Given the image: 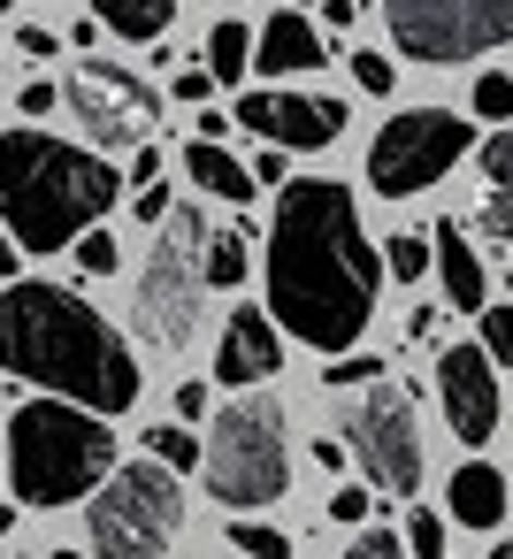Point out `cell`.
I'll return each instance as SVG.
<instances>
[{"instance_id":"obj_1","label":"cell","mask_w":513,"mask_h":559,"mask_svg":"<svg viewBox=\"0 0 513 559\" xmlns=\"http://www.w3.org/2000/svg\"><path fill=\"white\" fill-rule=\"evenodd\" d=\"M375 284H383V253L360 230V207L337 177H291L276 200V230H269V307L276 322L330 353H353L368 314H375Z\"/></svg>"},{"instance_id":"obj_2","label":"cell","mask_w":513,"mask_h":559,"mask_svg":"<svg viewBox=\"0 0 513 559\" xmlns=\"http://www.w3.org/2000/svg\"><path fill=\"white\" fill-rule=\"evenodd\" d=\"M0 368L16 383H39V391L85 406V414L139 406V360H131L123 330L62 284L0 292Z\"/></svg>"},{"instance_id":"obj_3","label":"cell","mask_w":513,"mask_h":559,"mask_svg":"<svg viewBox=\"0 0 513 559\" xmlns=\"http://www.w3.org/2000/svg\"><path fill=\"white\" fill-rule=\"evenodd\" d=\"M116 207V169L47 131H0V230L24 253H62Z\"/></svg>"},{"instance_id":"obj_4","label":"cell","mask_w":513,"mask_h":559,"mask_svg":"<svg viewBox=\"0 0 513 559\" xmlns=\"http://www.w3.org/2000/svg\"><path fill=\"white\" fill-rule=\"evenodd\" d=\"M0 460L32 506H77L85 490L100 498V483L116 475V429L108 414H85L70 399H32L0 437Z\"/></svg>"},{"instance_id":"obj_5","label":"cell","mask_w":513,"mask_h":559,"mask_svg":"<svg viewBox=\"0 0 513 559\" xmlns=\"http://www.w3.org/2000/svg\"><path fill=\"white\" fill-rule=\"evenodd\" d=\"M291 490V452H284V406L269 391L253 399H230L215 414V437H207V498L230 506V513H253V506H276Z\"/></svg>"},{"instance_id":"obj_6","label":"cell","mask_w":513,"mask_h":559,"mask_svg":"<svg viewBox=\"0 0 513 559\" xmlns=\"http://www.w3.org/2000/svg\"><path fill=\"white\" fill-rule=\"evenodd\" d=\"M200 299H207V215L200 207H169L146 276H139V330L146 345H192L200 330Z\"/></svg>"},{"instance_id":"obj_7","label":"cell","mask_w":513,"mask_h":559,"mask_svg":"<svg viewBox=\"0 0 513 559\" xmlns=\"http://www.w3.org/2000/svg\"><path fill=\"white\" fill-rule=\"evenodd\" d=\"M177 521H184V490H177V475H169L162 460L116 467V475L100 483L93 513H85L100 559H162L169 536H177Z\"/></svg>"},{"instance_id":"obj_8","label":"cell","mask_w":513,"mask_h":559,"mask_svg":"<svg viewBox=\"0 0 513 559\" xmlns=\"http://www.w3.org/2000/svg\"><path fill=\"white\" fill-rule=\"evenodd\" d=\"M467 146H475V123H460L452 108H406V116H391V123L368 139V185H375L383 200H414V192H429Z\"/></svg>"},{"instance_id":"obj_9","label":"cell","mask_w":513,"mask_h":559,"mask_svg":"<svg viewBox=\"0 0 513 559\" xmlns=\"http://www.w3.org/2000/svg\"><path fill=\"white\" fill-rule=\"evenodd\" d=\"M383 24L414 62H467L513 39V0H383Z\"/></svg>"},{"instance_id":"obj_10","label":"cell","mask_w":513,"mask_h":559,"mask_svg":"<svg viewBox=\"0 0 513 559\" xmlns=\"http://www.w3.org/2000/svg\"><path fill=\"white\" fill-rule=\"evenodd\" d=\"M62 108L85 123L93 146H154V116H162L154 85L123 62H77L62 78Z\"/></svg>"},{"instance_id":"obj_11","label":"cell","mask_w":513,"mask_h":559,"mask_svg":"<svg viewBox=\"0 0 513 559\" xmlns=\"http://www.w3.org/2000/svg\"><path fill=\"white\" fill-rule=\"evenodd\" d=\"M345 444H353V460L368 467L375 490H414L421 483V429H414V406H406L398 383H375L368 399H353Z\"/></svg>"},{"instance_id":"obj_12","label":"cell","mask_w":513,"mask_h":559,"mask_svg":"<svg viewBox=\"0 0 513 559\" xmlns=\"http://www.w3.org/2000/svg\"><path fill=\"white\" fill-rule=\"evenodd\" d=\"M238 123L261 139V146H284V154H314V146H337V131L353 123L345 100H322V93H284V85H261L238 100Z\"/></svg>"},{"instance_id":"obj_13","label":"cell","mask_w":513,"mask_h":559,"mask_svg":"<svg viewBox=\"0 0 513 559\" xmlns=\"http://www.w3.org/2000/svg\"><path fill=\"white\" fill-rule=\"evenodd\" d=\"M437 406L460 444H490L498 437V360L482 345H452L437 360Z\"/></svg>"},{"instance_id":"obj_14","label":"cell","mask_w":513,"mask_h":559,"mask_svg":"<svg viewBox=\"0 0 513 559\" xmlns=\"http://www.w3.org/2000/svg\"><path fill=\"white\" fill-rule=\"evenodd\" d=\"M276 368H284V345H276L269 314H261V307H238V314L223 322V345H215V383L253 391V383H269Z\"/></svg>"},{"instance_id":"obj_15","label":"cell","mask_w":513,"mask_h":559,"mask_svg":"<svg viewBox=\"0 0 513 559\" xmlns=\"http://www.w3.org/2000/svg\"><path fill=\"white\" fill-rule=\"evenodd\" d=\"M322 62H330L322 32H314L307 16H291V9L253 32V70H269V78H307V70H322Z\"/></svg>"},{"instance_id":"obj_16","label":"cell","mask_w":513,"mask_h":559,"mask_svg":"<svg viewBox=\"0 0 513 559\" xmlns=\"http://www.w3.org/2000/svg\"><path fill=\"white\" fill-rule=\"evenodd\" d=\"M444 506H452V521H460V528H498V521H505V475H498V467H482V460H467V467H452Z\"/></svg>"},{"instance_id":"obj_17","label":"cell","mask_w":513,"mask_h":559,"mask_svg":"<svg viewBox=\"0 0 513 559\" xmlns=\"http://www.w3.org/2000/svg\"><path fill=\"white\" fill-rule=\"evenodd\" d=\"M184 177H192L207 200H253V192H261L253 169H246L230 146H215V139H192V146H184Z\"/></svg>"},{"instance_id":"obj_18","label":"cell","mask_w":513,"mask_h":559,"mask_svg":"<svg viewBox=\"0 0 513 559\" xmlns=\"http://www.w3.org/2000/svg\"><path fill=\"white\" fill-rule=\"evenodd\" d=\"M437 276H444V299L460 307V314H482L490 307V284H482V261H475V246L444 223L437 230Z\"/></svg>"},{"instance_id":"obj_19","label":"cell","mask_w":513,"mask_h":559,"mask_svg":"<svg viewBox=\"0 0 513 559\" xmlns=\"http://www.w3.org/2000/svg\"><path fill=\"white\" fill-rule=\"evenodd\" d=\"M482 230L490 238H513V131H498L490 146H482Z\"/></svg>"},{"instance_id":"obj_20","label":"cell","mask_w":513,"mask_h":559,"mask_svg":"<svg viewBox=\"0 0 513 559\" xmlns=\"http://www.w3.org/2000/svg\"><path fill=\"white\" fill-rule=\"evenodd\" d=\"M93 16H100L116 39L146 47V39H162V32L177 24V0H93Z\"/></svg>"},{"instance_id":"obj_21","label":"cell","mask_w":513,"mask_h":559,"mask_svg":"<svg viewBox=\"0 0 513 559\" xmlns=\"http://www.w3.org/2000/svg\"><path fill=\"white\" fill-rule=\"evenodd\" d=\"M246 70H253V32L246 24H215L207 32V78L215 85H238Z\"/></svg>"},{"instance_id":"obj_22","label":"cell","mask_w":513,"mask_h":559,"mask_svg":"<svg viewBox=\"0 0 513 559\" xmlns=\"http://www.w3.org/2000/svg\"><path fill=\"white\" fill-rule=\"evenodd\" d=\"M246 246H253L246 230H215V238H207V284H215V292H238V284H246V269H253Z\"/></svg>"},{"instance_id":"obj_23","label":"cell","mask_w":513,"mask_h":559,"mask_svg":"<svg viewBox=\"0 0 513 559\" xmlns=\"http://www.w3.org/2000/svg\"><path fill=\"white\" fill-rule=\"evenodd\" d=\"M146 444H154V460H162L169 475H184V467H200V460H207V444H200L184 421H177V429H146Z\"/></svg>"},{"instance_id":"obj_24","label":"cell","mask_w":513,"mask_h":559,"mask_svg":"<svg viewBox=\"0 0 513 559\" xmlns=\"http://www.w3.org/2000/svg\"><path fill=\"white\" fill-rule=\"evenodd\" d=\"M475 116L482 123H513V78L505 70H482L475 78Z\"/></svg>"},{"instance_id":"obj_25","label":"cell","mask_w":513,"mask_h":559,"mask_svg":"<svg viewBox=\"0 0 513 559\" xmlns=\"http://www.w3.org/2000/svg\"><path fill=\"white\" fill-rule=\"evenodd\" d=\"M230 544H238L246 559H291V536H276V528H261V521H230Z\"/></svg>"},{"instance_id":"obj_26","label":"cell","mask_w":513,"mask_h":559,"mask_svg":"<svg viewBox=\"0 0 513 559\" xmlns=\"http://www.w3.org/2000/svg\"><path fill=\"white\" fill-rule=\"evenodd\" d=\"M406 551H414V559H444V513L421 506V513L406 521Z\"/></svg>"},{"instance_id":"obj_27","label":"cell","mask_w":513,"mask_h":559,"mask_svg":"<svg viewBox=\"0 0 513 559\" xmlns=\"http://www.w3.org/2000/svg\"><path fill=\"white\" fill-rule=\"evenodd\" d=\"M482 353L498 368H513V307H482Z\"/></svg>"},{"instance_id":"obj_28","label":"cell","mask_w":513,"mask_h":559,"mask_svg":"<svg viewBox=\"0 0 513 559\" xmlns=\"http://www.w3.org/2000/svg\"><path fill=\"white\" fill-rule=\"evenodd\" d=\"M391 78H398V62H391V55H375V47H360V55H353V85H360V93H391Z\"/></svg>"},{"instance_id":"obj_29","label":"cell","mask_w":513,"mask_h":559,"mask_svg":"<svg viewBox=\"0 0 513 559\" xmlns=\"http://www.w3.org/2000/svg\"><path fill=\"white\" fill-rule=\"evenodd\" d=\"M421 269H429V238H414V230H406V238H391V276H398V284H414Z\"/></svg>"},{"instance_id":"obj_30","label":"cell","mask_w":513,"mask_h":559,"mask_svg":"<svg viewBox=\"0 0 513 559\" xmlns=\"http://www.w3.org/2000/svg\"><path fill=\"white\" fill-rule=\"evenodd\" d=\"M375 376H383V360H368V353H337L322 368V383H375Z\"/></svg>"},{"instance_id":"obj_31","label":"cell","mask_w":513,"mask_h":559,"mask_svg":"<svg viewBox=\"0 0 513 559\" xmlns=\"http://www.w3.org/2000/svg\"><path fill=\"white\" fill-rule=\"evenodd\" d=\"M345 559H406V536H391V528H360Z\"/></svg>"},{"instance_id":"obj_32","label":"cell","mask_w":513,"mask_h":559,"mask_svg":"<svg viewBox=\"0 0 513 559\" xmlns=\"http://www.w3.org/2000/svg\"><path fill=\"white\" fill-rule=\"evenodd\" d=\"M77 261H85L93 276H108V269H116V238H108V230H85V246H77Z\"/></svg>"},{"instance_id":"obj_33","label":"cell","mask_w":513,"mask_h":559,"mask_svg":"<svg viewBox=\"0 0 513 559\" xmlns=\"http://www.w3.org/2000/svg\"><path fill=\"white\" fill-rule=\"evenodd\" d=\"M139 223H169V185H139Z\"/></svg>"},{"instance_id":"obj_34","label":"cell","mask_w":513,"mask_h":559,"mask_svg":"<svg viewBox=\"0 0 513 559\" xmlns=\"http://www.w3.org/2000/svg\"><path fill=\"white\" fill-rule=\"evenodd\" d=\"M16 108H24V116H55V108H62V85H24Z\"/></svg>"},{"instance_id":"obj_35","label":"cell","mask_w":513,"mask_h":559,"mask_svg":"<svg viewBox=\"0 0 513 559\" xmlns=\"http://www.w3.org/2000/svg\"><path fill=\"white\" fill-rule=\"evenodd\" d=\"M330 521H368V490H330Z\"/></svg>"},{"instance_id":"obj_36","label":"cell","mask_w":513,"mask_h":559,"mask_svg":"<svg viewBox=\"0 0 513 559\" xmlns=\"http://www.w3.org/2000/svg\"><path fill=\"white\" fill-rule=\"evenodd\" d=\"M16 47H24V55H32V62H47V55H55V47H62V39H55V32H39V24H24V32H16Z\"/></svg>"},{"instance_id":"obj_37","label":"cell","mask_w":513,"mask_h":559,"mask_svg":"<svg viewBox=\"0 0 513 559\" xmlns=\"http://www.w3.org/2000/svg\"><path fill=\"white\" fill-rule=\"evenodd\" d=\"M207 93H215V78H207V70H184V78H177V100H184V108H200Z\"/></svg>"},{"instance_id":"obj_38","label":"cell","mask_w":513,"mask_h":559,"mask_svg":"<svg viewBox=\"0 0 513 559\" xmlns=\"http://www.w3.org/2000/svg\"><path fill=\"white\" fill-rule=\"evenodd\" d=\"M207 414V383H177V421H200Z\"/></svg>"},{"instance_id":"obj_39","label":"cell","mask_w":513,"mask_h":559,"mask_svg":"<svg viewBox=\"0 0 513 559\" xmlns=\"http://www.w3.org/2000/svg\"><path fill=\"white\" fill-rule=\"evenodd\" d=\"M253 185H284V146H261V162H253Z\"/></svg>"},{"instance_id":"obj_40","label":"cell","mask_w":513,"mask_h":559,"mask_svg":"<svg viewBox=\"0 0 513 559\" xmlns=\"http://www.w3.org/2000/svg\"><path fill=\"white\" fill-rule=\"evenodd\" d=\"M162 177V146H139V162H131V185H154Z\"/></svg>"},{"instance_id":"obj_41","label":"cell","mask_w":513,"mask_h":559,"mask_svg":"<svg viewBox=\"0 0 513 559\" xmlns=\"http://www.w3.org/2000/svg\"><path fill=\"white\" fill-rule=\"evenodd\" d=\"M9 269H16V238H9V230H0V276H9Z\"/></svg>"},{"instance_id":"obj_42","label":"cell","mask_w":513,"mask_h":559,"mask_svg":"<svg viewBox=\"0 0 513 559\" xmlns=\"http://www.w3.org/2000/svg\"><path fill=\"white\" fill-rule=\"evenodd\" d=\"M490 559H513V536H505V544H498V551H490Z\"/></svg>"},{"instance_id":"obj_43","label":"cell","mask_w":513,"mask_h":559,"mask_svg":"<svg viewBox=\"0 0 513 559\" xmlns=\"http://www.w3.org/2000/svg\"><path fill=\"white\" fill-rule=\"evenodd\" d=\"M9 521H16V513H9V506H0V536H9Z\"/></svg>"},{"instance_id":"obj_44","label":"cell","mask_w":513,"mask_h":559,"mask_svg":"<svg viewBox=\"0 0 513 559\" xmlns=\"http://www.w3.org/2000/svg\"><path fill=\"white\" fill-rule=\"evenodd\" d=\"M55 559H85V551H55Z\"/></svg>"}]
</instances>
